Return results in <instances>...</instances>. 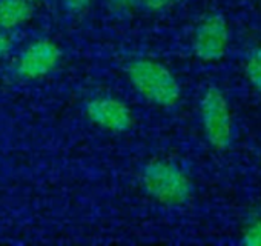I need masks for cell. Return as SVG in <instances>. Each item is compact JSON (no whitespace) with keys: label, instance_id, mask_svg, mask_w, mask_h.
I'll return each instance as SVG.
<instances>
[{"label":"cell","instance_id":"4fadbf2b","mask_svg":"<svg viewBox=\"0 0 261 246\" xmlns=\"http://www.w3.org/2000/svg\"><path fill=\"white\" fill-rule=\"evenodd\" d=\"M22 2H28V4H36L39 0H22Z\"/></svg>","mask_w":261,"mask_h":246},{"label":"cell","instance_id":"30bf717a","mask_svg":"<svg viewBox=\"0 0 261 246\" xmlns=\"http://www.w3.org/2000/svg\"><path fill=\"white\" fill-rule=\"evenodd\" d=\"M92 0H63V5L66 10H69L72 13H79V11H83L85 8H88Z\"/></svg>","mask_w":261,"mask_h":246},{"label":"cell","instance_id":"7c38bea8","mask_svg":"<svg viewBox=\"0 0 261 246\" xmlns=\"http://www.w3.org/2000/svg\"><path fill=\"white\" fill-rule=\"evenodd\" d=\"M11 50V40L7 34H4L0 31V57H4L10 53Z\"/></svg>","mask_w":261,"mask_h":246},{"label":"cell","instance_id":"8fae6325","mask_svg":"<svg viewBox=\"0 0 261 246\" xmlns=\"http://www.w3.org/2000/svg\"><path fill=\"white\" fill-rule=\"evenodd\" d=\"M174 2H175V0H142V4L151 11H160V10L169 7Z\"/></svg>","mask_w":261,"mask_h":246},{"label":"cell","instance_id":"8992f818","mask_svg":"<svg viewBox=\"0 0 261 246\" xmlns=\"http://www.w3.org/2000/svg\"><path fill=\"white\" fill-rule=\"evenodd\" d=\"M86 115L94 125L112 131L124 133L133 127V111L118 99L101 97L92 99L86 105Z\"/></svg>","mask_w":261,"mask_h":246},{"label":"cell","instance_id":"5b68a950","mask_svg":"<svg viewBox=\"0 0 261 246\" xmlns=\"http://www.w3.org/2000/svg\"><path fill=\"white\" fill-rule=\"evenodd\" d=\"M62 51L57 43L48 39H40L28 45L19 56L17 74L23 79L36 80L48 76L59 65Z\"/></svg>","mask_w":261,"mask_h":246},{"label":"cell","instance_id":"277c9868","mask_svg":"<svg viewBox=\"0 0 261 246\" xmlns=\"http://www.w3.org/2000/svg\"><path fill=\"white\" fill-rule=\"evenodd\" d=\"M229 25L221 14L204 17L194 34L192 50L197 59L203 62H218L224 57L229 46Z\"/></svg>","mask_w":261,"mask_h":246},{"label":"cell","instance_id":"7a4b0ae2","mask_svg":"<svg viewBox=\"0 0 261 246\" xmlns=\"http://www.w3.org/2000/svg\"><path fill=\"white\" fill-rule=\"evenodd\" d=\"M146 194L166 206H181L192 199L194 185L188 174L172 162L152 160L142 173Z\"/></svg>","mask_w":261,"mask_h":246},{"label":"cell","instance_id":"3957f363","mask_svg":"<svg viewBox=\"0 0 261 246\" xmlns=\"http://www.w3.org/2000/svg\"><path fill=\"white\" fill-rule=\"evenodd\" d=\"M201 125L207 143L215 151H226L233 142V120L223 91L209 85L200 100Z\"/></svg>","mask_w":261,"mask_h":246},{"label":"cell","instance_id":"52a82bcc","mask_svg":"<svg viewBox=\"0 0 261 246\" xmlns=\"http://www.w3.org/2000/svg\"><path fill=\"white\" fill-rule=\"evenodd\" d=\"M34 14L33 4L22 0H0V30L10 31L27 23Z\"/></svg>","mask_w":261,"mask_h":246},{"label":"cell","instance_id":"ba28073f","mask_svg":"<svg viewBox=\"0 0 261 246\" xmlns=\"http://www.w3.org/2000/svg\"><path fill=\"white\" fill-rule=\"evenodd\" d=\"M244 74L249 83L261 92V46H256L250 51L244 63Z\"/></svg>","mask_w":261,"mask_h":246},{"label":"cell","instance_id":"6da1fadb","mask_svg":"<svg viewBox=\"0 0 261 246\" xmlns=\"http://www.w3.org/2000/svg\"><path fill=\"white\" fill-rule=\"evenodd\" d=\"M127 76L137 92L148 102L162 108H172L178 103L180 83L163 63L151 59L134 60L127 68Z\"/></svg>","mask_w":261,"mask_h":246},{"label":"cell","instance_id":"9c48e42d","mask_svg":"<svg viewBox=\"0 0 261 246\" xmlns=\"http://www.w3.org/2000/svg\"><path fill=\"white\" fill-rule=\"evenodd\" d=\"M241 241L247 246H261V217L246 226Z\"/></svg>","mask_w":261,"mask_h":246}]
</instances>
